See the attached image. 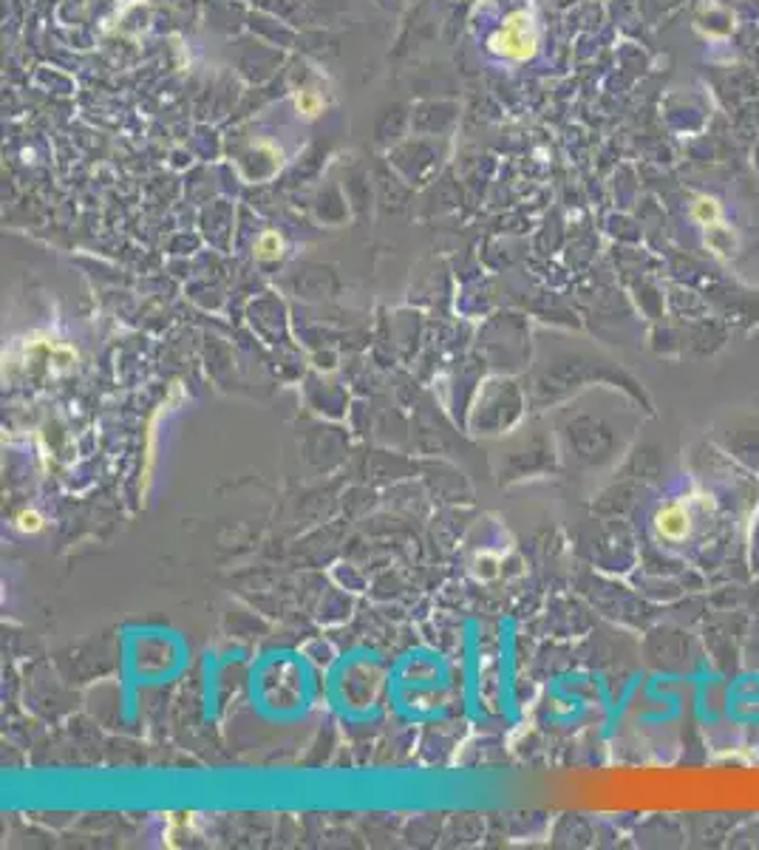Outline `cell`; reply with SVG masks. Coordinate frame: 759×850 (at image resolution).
Here are the masks:
<instances>
[{
	"instance_id": "obj_1",
	"label": "cell",
	"mask_w": 759,
	"mask_h": 850,
	"mask_svg": "<svg viewBox=\"0 0 759 850\" xmlns=\"http://www.w3.org/2000/svg\"><path fill=\"white\" fill-rule=\"evenodd\" d=\"M536 46H538L536 26L527 12L507 15V20L499 26V32L491 37V48L507 60H527L536 54Z\"/></svg>"
},
{
	"instance_id": "obj_2",
	"label": "cell",
	"mask_w": 759,
	"mask_h": 850,
	"mask_svg": "<svg viewBox=\"0 0 759 850\" xmlns=\"http://www.w3.org/2000/svg\"><path fill=\"white\" fill-rule=\"evenodd\" d=\"M655 530L666 541H683L691 533V513L683 502H672L657 510L655 516Z\"/></svg>"
},
{
	"instance_id": "obj_3",
	"label": "cell",
	"mask_w": 759,
	"mask_h": 850,
	"mask_svg": "<svg viewBox=\"0 0 759 850\" xmlns=\"http://www.w3.org/2000/svg\"><path fill=\"white\" fill-rule=\"evenodd\" d=\"M691 219L697 221V224H703L706 230L708 227H714V224H720V204L714 201V199H697L694 204H691Z\"/></svg>"
},
{
	"instance_id": "obj_4",
	"label": "cell",
	"mask_w": 759,
	"mask_h": 850,
	"mask_svg": "<svg viewBox=\"0 0 759 850\" xmlns=\"http://www.w3.org/2000/svg\"><path fill=\"white\" fill-rule=\"evenodd\" d=\"M706 241H708V247L714 250V253H720V255H725L728 250L734 247V235L728 233L722 224H714V227H708V235H706Z\"/></svg>"
},
{
	"instance_id": "obj_5",
	"label": "cell",
	"mask_w": 759,
	"mask_h": 850,
	"mask_svg": "<svg viewBox=\"0 0 759 850\" xmlns=\"http://www.w3.org/2000/svg\"><path fill=\"white\" fill-rule=\"evenodd\" d=\"M255 255L264 258V261H272L281 255V238L278 233H264L258 241H255Z\"/></svg>"
},
{
	"instance_id": "obj_6",
	"label": "cell",
	"mask_w": 759,
	"mask_h": 850,
	"mask_svg": "<svg viewBox=\"0 0 759 850\" xmlns=\"http://www.w3.org/2000/svg\"><path fill=\"white\" fill-rule=\"evenodd\" d=\"M17 527L26 530V533H37L43 527V516L37 510H23V513H17Z\"/></svg>"
},
{
	"instance_id": "obj_7",
	"label": "cell",
	"mask_w": 759,
	"mask_h": 850,
	"mask_svg": "<svg viewBox=\"0 0 759 850\" xmlns=\"http://www.w3.org/2000/svg\"><path fill=\"white\" fill-rule=\"evenodd\" d=\"M298 108H300V114L315 116V114L320 111V97H318V94H312V91H300V97H298Z\"/></svg>"
}]
</instances>
